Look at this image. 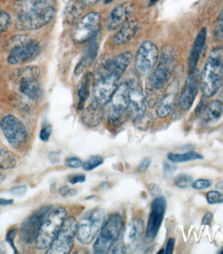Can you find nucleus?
Wrapping results in <instances>:
<instances>
[{
  "label": "nucleus",
  "instance_id": "nucleus-19",
  "mask_svg": "<svg viewBox=\"0 0 223 254\" xmlns=\"http://www.w3.org/2000/svg\"><path fill=\"white\" fill-rule=\"evenodd\" d=\"M135 6L130 1L119 4L111 12L107 20V29L110 31L117 30L129 21L135 11Z\"/></svg>",
  "mask_w": 223,
  "mask_h": 254
},
{
  "label": "nucleus",
  "instance_id": "nucleus-9",
  "mask_svg": "<svg viewBox=\"0 0 223 254\" xmlns=\"http://www.w3.org/2000/svg\"><path fill=\"white\" fill-rule=\"evenodd\" d=\"M109 103H111L108 117L109 124L112 126L120 125L129 109L128 82H123L117 86Z\"/></svg>",
  "mask_w": 223,
  "mask_h": 254
},
{
  "label": "nucleus",
  "instance_id": "nucleus-54",
  "mask_svg": "<svg viewBox=\"0 0 223 254\" xmlns=\"http://www.w3.org/2000/svg\"><path fill=\"white\" fill-rule=\"evenodd\" d=\"M158 254H165V250L164 249H161L160 252H158Z\"/></svg>",
  "mask_w": 223,
  "mask_h": 254
},
{
  "label": "nucleus",
  "instance_id": "nucleus-31",
  "mask_svg": "<svg viewBox=\"0 0 223 254\" xmlns=\"http://www.w3.org/2000/svg\"><path fill=\"white\" fill-rule=\"evenodd\" d=\"M104 162V159L100 156H91L88 160L84 162L82 166L84 170L86 171H90L94 169L98 168V167L102 165Z\"/></svg>",
  "mask_w": 223,
  "mask_h": 254
},
{
  "label": "nucleus",
  "instance_id": "nucleus-8",
  "mask_svg": "<svg viewBox=\"0 0 223 254\" xmlns=\"http://www.w3.org/2000/svg\"><path fill=\"white\" fill-rule=\"evenodd\" d=\"M175 51L170 47L163 48L160 62L151 76V84L153 88L161 90L168 83L172 76L175 63Z\"/></svg>",
  "mask_w": 223,
  "mask_h": 254
},
{
  "label": "nucleus",
  "instance_id": "nucleus-2",
  "mask_svg": "<svg viewBox=\"0 0 223 254\" xmlns=\"http://www.w3.org/2000/svg\"><path fill=\"white\" fill-rule=\"evenodd\" d=\"M223 47L211 52L200 76V86L204 98L215 96L222 86L223 81Z\"/></svg>",
  "mask_w": 223,
  "mask_h": 254
},
{
  "label": "nucleus",
  "instance_id": "nucleus-29",
  "mask_svg": "<svg viewBox=\"0 0 223 254\" xmlns=\"http://www.w3.org/2000/svg\"><path fill=\"white\" fill-rule=\"evenodd\" d=\"M167 158L171 162L183 163L196 160H202L204 156L197 152L190 151L183 154H174L170 152L167 155Z\"/></svg>",
  "mask_w": 223,
  "mask_h": 254
},
{
  "label": "nucleus",
  "instance_id": "nucleus-45",
  "mask_svg": "<svg viewBox=\"0 0 223 254\" xmlns=\"http://www.w3.org/2000/svg\"><path fill=\"white\" fill-rule=\"evenodd\" d=\"M10 192L12 195L16 196H22L24 195L27 191V187L24 185L18 186V187L12 188L10 190Z\"/></svg>",
  "mask_w": 223,
  "mask_h": 254
},
{
  "label": "nucleus",
  "instance_id": "nucleus-32",
  "mask_svg": "<svg viewBox=\"0 0 223 254\" xmlns=\"http://www.w3.org/2000/svg\"><path fill=\"white\" fill-rule=\"evenodd\" d=\"M193 183V177L191 175L185 174V173L179 174L175 179V185L179 189H187V188L191 187Z\"/></svg>",
  "mask_w": 223,
  "mask_h": 254
},
{
  "label": "nucleus",
  "instance_id": "nucleus-17",
  "mask_svg": "<svg viewBox=\"0 0 223 254\" xmlns=\"http://www.w3.org/2000/svg\"><path fill=\"white\" fill-rule=\"evenodd\" d=\"M200 78L197 70L190 72L179 96L178 106L183 111H189L197 98Z\"/></svg>",
  "mask_w": 223,
  "mask_h": 254
},
{
  "label": "nucleus",
  "instance_id": "nucleus-15",
  "mask_svg": "<svg viewBox=\"0 0 223 254\" xmlns=\"http://www.w3.org/2000/svg\"><path fill=\"white\" fill-rule=\"evenodd\" d=\"M166 209L167 199L164 196H159L152 201L146 231V238L148 240L156 238L163 224Z\"/></svg>",
  "mask_w": 223,
  "mask_h": 254
},
{
  "label": "nucleus",
  "instance_id": "nucleus-33",
  "mask_svg": "<svg viewBox=\"0 0 223 254\" xmlns=\"http://www.w3.org/2000/svg\"><path fill=\"white\" fill-rule=\"evenodd\" d=\"M214 36L217 41L223 40V9L218 16V21L214 28Z\"/></svg>",
  "mask_w": 223,
  "mask_h": 254
},
{
  "label": "nucleus",
  "instance_id": "nucleus-13",
  "mask_svg": "<svg viewBox=\"0 0 223 254\" xmlns=\"http://www.w3.org/2000/svg\"><path fill=\"white\" fill-rule=\"evenodd\" d=\"M160 58V51L154 43L144 41L140 45L136 54V69L142 75L150 73L154 69Z\"/></svg>",
  "mask_w": 223,
  "mask_h": 254
},
{
  "label": "nucleus",
  "instance_id": "nucleus-5",
  "mask_svg": "<svg viewBox=\"0 0 223 254\" xmlns=\"http://www.w3.org/2000/svg\"><path fill=\"white\" fill-rule=\"evenodd\" d=\"M106 222V213L101 208H95L84 216L78 223L76 239L83 245H90L98 236Z\"/></svg>",
  "mask_w": 223,
  "mask_h": 254
},
{
  "label": "nucleus",
  "instance_id": "nucleus-30",
  "mask_svg": "<svg viewBox=\"0 0 223 254\" xmlns=\"http://www.w3.org/2000/svg\"><path fill=\"white\" fill-rule=\"evenodd\" d=\"M16 165V158L11 152L0 148V169H10Z\"/></svg>",
  "mask_w": 223,
  "mask_h": 254
},
{
  "label": "nucleus",
  "instance_id": "nucleus-50",
  "mask_svg": "<svg viewBox=\"0 0 223 254\" xmlns=\"http://www.w3.org/2000/svg\"><path fill=\"white\" fill-rule=\"evenodd\" d=\"M13 203V199H3V198H0V206L11 205Z\"/></svg>",
  "mask_w": 223,
  "mask_h": 254
},
{
  "label": "nucleus",
  "instance_id": "nucleus-18",
  "mask_svg": "<svg viewBox=\"0 0 223 254\" xmlns=\"http://www.w3.org/2000/svg\"><path fill=\"white\" fill-rule=\"evenodd\" d=\"M129 84V111L135 119L145 115L146 110V98L139 82L132 80Z\"/></svg>",
  "mask_w": 223,
  "mask_h": 254
},
{
  "label": "nucleus",
  "instance_id": "nucleus-1",
  "mask_svg": "<svg viewBox=\"0 0 223 254\" xmlns=\"http://www.w3.org/2000/svg\"><path fill=\"white\" fill-rule=\"evenodd\" d=\"M133 55L124 52L115 59L103 64L98 73L94 92V102L104 107L110 102L112 96L118 86L119 78L131 64Z\"/></svg>",
  "mask_w": 223,
  "mask_h": 254
},
{
  "label": "nucleus",
  "instance_id": "nucleus-10",
  "mask_svg": "<svg viewBox=\"0 0 223 254\" xmlns=\"http://www.w3.org/2000/svg\"><path fill=\"white\" fill-rule=\"evenodd\" d=\"M12 40L15 46L12 47L7 57L8 63L11 65L24 63L38 53L39 43L28 36H16Z\"/></svg>",
  "mask_w": 223,
  "mask_h": 254
},
{
  "label": "nucleus",
  "instance_id": "nucleus-40",
  "mask_svg": "<svg viewBox=\"0 0 223 254\" xmlns=\"http://www.w3.org/2000/svg\"><path fill=\"white\" fill-rule=\"evenodd\" d=\"M67 181L72 185L83 183L86 181V176L83 174L70 175L67 177Z\"/></svg>",
  "mask_w": 223,
  "mask_h": 254
},
{
  "label": "nucleus",
  "instance_id": "nucleus-55",
  "mask_svg": "<svg viewBox=\"0 0 223 254\" xmlns=\"http://www.w3.org/2000/svg\"><path fill=\"white\" fill-rule=\"evenodd\" d=\"M4 179H5V177L3 176V175H0V184L3 181Z\"/></svg>",
  "mask_w": 223,
  "mask_h": 254
},
{
  "label": "nucleus",
  "instance_id": "nucleus-52",
  "mask_svg": "<svg viewBox=\"0 0 223 254\" xmlns=\"http://www.w3.org/2000/svg\"><path fill=\"white\" fill-rule=\"evenodd\" d=\"M83 1L87 5H94L100 0H83Z\"/></svg>",
  "mask_w": 223,
  "mask_h": 254
},
{
  "label": "nucleus",
  "instance_id": "nucleus-20",
  "mask_svg": "<svg viewBox=\"0 0 223 254\" xmlns=\"http://www.w3.org/2000/svg\"><path fill=\"white\" fill-rule=\"evenodd\" d=\"M103 107L93 100L82 113L81 119L84 125L88 127H98L104 117Z\"/></svg>",
  "mask_w": 223,
  "mask_h": 254
},
{
  "label": "nucleus",
  "instance_id": "nucleus-34",
  "mask_svg": "<svg viewBox=\"0 0 223 254\" xmlns=\"http://www.w3.org/2000/svg\"><path fill=\"white\" fill-rule=\"evenodd\" d=\"M11 18L10 14L3 10H0V34L5 32L11 24Z\"/></svg>",
  "mask_w": 223,
  "mask_h": 254
},
{
  "label": "nucleus",
  "instance_id": "nucleus-44",
  "mask_svg": "<svg viewBox=\"0 0 223 254\" xmlns=\"http://www.w3.org/2000/svg\"><path fill=\"white\" fill-rule=\"evenodd\" d=\"M148 191L150 195L155 197H159L161 193V187L154 183L150 184L148 186Z\"/></svg>",
  "mask_w": 223,
  "mask_h": 254
},
{
  "label": "nucleus",
  "instance_id": "nucleus-56",
  "mask_svg": "<svg viewBox=\"0 0 223 254\" xmlns=\"http://www.w3.org/2000/svg\"><path fill=\"white\" fill-rule=\"evenodd\" d=\"M222 96L223 98V88H222Z\"/></svg>",
  "mask_w": 223,
  "mask_h": 254
},
{
  "label": "nucleus",
  "instance_id": "nucleus-49",
  "mask_svg": "<svg viewBox=\"0 0 223 254\" xmlns=\"http://www.w3.org/2000/svg\"><path fill=\"white\" fill-rule=\"evenodd\" d=\"M50 160L53 164H57L59 162V154L57 152H52L50 155Z\"/></svg>",
  "mask_w": 223,
  "mask_h": 254
},
{
  "label": "nucleus",
  "instance_id": "nucleus-48",
  "mask_svg": "<svg viewBox=\"0 0 223 254\" xmlns=\"http://www.w3.org/2000/svg\"><path fill=\"white\" fill-rule=\"evenodd\" d=\"M213 218H214V215L211 212H206L204 218H202V226H209L212 223Z\"/></svg>",
  "mask_w": 223,
  "mask_h": 254
},
{
  "label": "nucleus",
  "instance_id": "nucleus-41",
  "mask_svg": "<svg viewBox=\"0 0 223 254\" xmlns=\"http://www.w3.org/2000/svg\"><path fill=\"white\" fill-rule=\"evenodd\" d=\"M52 132H53V127L51 126H46L41 130L39 137L43 142L48 141L50 137H51Z\"/></svg>",
  "mask_w": 223,
  "mask_h": 254
},
{
  "label": "nucleus",
  "instance_id": "nucleus-36",
  "mask_svg": "<svg viewBox=\"0 0 223 254\" xmlns=\"http://www.w3.org/2000/svg\"><path fill=\"white\" fill-rule=\"evenodd\" d=\"M208 203L214 204L223 202V194L218 191H210L206 195Z\"/></svg>",
  "mask_w": 223,
  "mask_h": 254
},
{
  "label": "nucleus",
  "instance_id": "nucleus-42",
  "mask_svg": "<svg viewBox=\"0 0 223 254\" xmlns=\"http://www.w3.org/2000/svg\"><path fill=\"white\" fill-rule=\"evenodd\" d=\"M59 193L63 197H67L76 195L78 191L76 189H70L67 186H64L59 189Z\"/></svg>",
  "mask_w": 223,
  "mask_h": 254
},
{
  "label": "nucleus",
  "instance_id": "nucleus-14",
  "mask_svg": "<svg viewBox=\"0 0 223 254\" xmlns=\"http://www.w3.org/2000/svg\"><path fill=\"white\" fill-rule=\"evenodd\" d=\"M51 208V205L41 206L24 220L20 227V237L25 243L36 241L41 222Z\"/></svg>",
  "mask_w": 223,
  "mask_h": 254
},
{
  "label": "nucleus",
  "instance_id": "nucleus-38",
  "mask_svg": "<svg viewBox=\"0 0 223 254\" xmlns=\"http://www.w3.org/2000/svg\"><path fill=\"white\" fill-rule=\"evenodd\" d=\"M212 185V182L208 179H199L192 184V187L193 189L200 190H204L208 189Z\"/></svg>",
  "mask_w": 223,
  "mask_h": 254
},
{
  "label": "nucleus",
  "instance_id": "nucleus-58",
  "mask_svg": "<svg viewBox=\"0 0 223 254\" xmlns=\"http://www.w3.org/2000/svg\"><path fill=\"white\" fill-rule=\"evenodd\" d=\"M16 1H23V0H16Z\"/></svg>",
  "mask_w": 223,
  "mask_h": 254
},
{
  "label": "nucleus",
  "instance_id": "nucleus-6",
  "mask_svg": "<svg viewBox=\"0 0 223 254\" xmlns=\"http://www.w3.org/2000/svg\"><path fill=\"white\" fill-rule=\"evenodd\" d=\"M123 226L122 217L119 214L111 216L105 222L95 241L94 253L105 254L111 251L120 236Z\"/></svg>",
  "mask_w": 223,
  "mask_h": 254
},
{
  "label": "nucleus",
  "instance_id": "nucleus-24",
  "mask_svg": "<svg viewBox=\"0 0 223 254\" xmlns=\"http://www.w3.org/2000/svg\"><path fill=\"white\" fill-rule=\"evenodd\" d=\"M223 112V103L220 100H213L207 105H204L200 116L206 123H209L220 119Z\"/></svg>",
  "mask_w": 223,
  "mask_h": 254
},
{
  "label": "nucleus",
  "instance_id": "nucleus-12",
  "mask_svg": "<svg viewBox=\"0 0 223 254\" xmlns=\"http://www.w3.org/2000/svg\"><path fill=\"white\" fill-rule=\"evenodd\" d=\"M100 24V14L96 12L87 14L74 27L72 34L73 41L78 44H83L92 40L98 34Z\"/></svg>",
  "mask_w": 223,
  "mask_h": 254
},
{
  "label": "nucleus",
  "instance_id": "nucleus-37",
  "mask_svg": "<svg viewBox=\"0 0 223 254\" xmlns=\"http://www.w3.org/2000/svg\"><path fill=\"white\" fill-rule=\"evenodd\" d=\"M17 229H11L9 231H8L7 235H6L5 241L9 243L10 246H11L12 250L14 251V254H18L17 249H16L15 245H14V239H15L16 235L17 234Z\"/></svg>",
  "mask_w": 223,
  "mask_h": 254
},
{
  "label": "nucleus",
  "instance_id": "nucleus-16",
  "mask_svg": "<svg viewBox=\"0 0 223 254\" xmlns=\"http://www.w3.org/2000/svg\"><path fill=\"white\" fill-rule=\"evenodd\" d=\"M144 233V222L141 219L132 220L124 231L121 245L125 252L136 251L142 243Z\"/></svg>",
  "mask_w": 223,
  "mask_h": 254
},
{
  "label": "nucleus",
  "instance_id": "nucleus-28",
  "mask_svg": "<svg viewBox=\"0 0 223 254\" xmlns=\"http://www.w3.org/2000/svg\"><path fill=\"white\" fill-rule=\"evenodd\" d=\"M176 96L175 94H168L163 97L156 109V114L161 119H165L170 115L174 107Z\"/></svg>",
  "mask_w": 223,
  "mask_h": 254
},
{
  "label": "nucleus",
  "instance_id": "nucleus-11",
  "mask_svg": "<svg viewBox=\"0 0 223 254\" xmlns=\"http://www.w3.org/2000/svg\"><path fill=\"white\" fill-rule=\"evenodd\" d=\"M0 127L11 145L19 147L26 143L28 137V131L18 118L11 115L5 116L0 122Z\"/></svg>",
  "mask_w": 223,
  "mask_h": 254
},
{
  "label": "nucleus",
  "instance_id": "nucleus-27",
  "mask_svg": "<svg viewBox=\"0 0 223 254\" xmlns=\"http://www.w3.org/2000/svg\"><path fill=\"white\" fill-rule=\"evenodd\" d=\"M93 76L90 73H88L82 78L80 82L78 89V109L82 110L84 104L90 96V86L92 83Z\"/></svg>",
  "mask_w": 223,
  "mask_h": 254
},
{
  "label": "nucleus",
  "instance_id": "nucleus-23",
  "mask_svg": "<svg viewBox=\"0 0 223 254\" xmlns=\"http://www.w3.org/2000/svg\"><path fill=\"white\" fill-rule=\"evenodd\" d=\"M19 91L30 100H38L41 96V89L37 78H20Z\"/></svg>",
  "mask_w": 223,
  "mask_h": 254
},
{
  "label": "nucleus",
  "instance_id": "nucleus-4",
  "mask_svg": "<svg viewBox=\"0 0 223 254\" xmlns=\"http://www.w3.org/2000/svg\"><path fill=\"white\" fill-rule=\"evenodd\" d=\"M65 208H52L43 218L39 227L36 239V245L39 250L49 249L58 234L63 223L67 219Z\"/></svg>",
  "mask_w": 223,
  "mask_h": 254
},
{
  "label": "nucleus",
  "instance_id": "nucleus-46",
  "mask_svg": "<svg viewBox=\"0 0 223 254\" xmlns=\"http://www.w3.org/2000/svg\"><path fill=\"white\" fill-rule=\"evenodd\" d=\"M176 167L174 166L168 162H163V171L167 175L172 174L175 170H176Z\"/></svg>",
  "mask_w": 223,
  "mask_h": 254
},
{
  "label": "nucleus",
  "instance_id": "nucleus-43",
  "mask_svg": "<svg viewBox=\"0 0 223 254\" xmlns=\"http://www.w3.org/2000/svg\"><path fill=\"white\" fill-rule=\"evenodd\" d=\"M152 164V160L150 158H144L143 160L140 162L139 165L137 167L138 172L144 173L148 170L149 167Z\"/></svg>",
  "mask_w": 223,
  "mask_h": 254
},
{
  "label": "nucleus",
  "instance_id": "nucleus-39",
  "mask_svg": "<svg viewBox=\"0 0 223 254\" xmlns=\"http://www.w3.org/2000/svg\"><path fill=\"white\" fill-rule=\"evenodd\" d=\"M65 164L68 167L72 169H78L82 166V160L76 157H71L67 158L65 161Z\"/></svg>",
  "mask_w": 223,
  "mask_h": 254
},
{
  "label": "nucleus",
  "instance_id": "nucleus-51",
  "mask_svg": "<svg viewBox=\"0 0 223 254\" xmlns=\"http://www.w3.org/2000/svg\"><path fill=\"white\" fill-rule=\"evenodd\" d=\"M215 187H216L217 190H219L223 191V180L217 183Z\"/></svg>",
  "mask_w": 223,
  "mask_h": 254
},
{
  "label": "nucleus",
  "instance_id": "nucleus-7",
  "mask_svg": "<svg viewBox=\"0 0 223 254\" xmlns=\"http://www.w3.org/2000/svg\"><path fill=\"white\" fill-rule=\"evenodd\" d=\"M78 223L73 217L66 219L58 234L46 252L47 254H68L73 249Z\"/></svg>",
  "mask_w": 223,
  "mask_h": 254
},
{
  "label": "nucleus",
  "instance_id": "nucleus-3",
  "mask_svg": "<svg viewBox=\"0 0 223 254\" xmlns=\"http://www.w3.org/2000/svg\"><path fill=\"white\" fill-rule=\"evenodd\" d=\"M55 14L52 0H33L18 16L16 26L22 31L37 30L48 24Z\"/></svg>",
  "mask_w": 223,
  "mask_h": 254
},
{
  "label": "nucleus",
  "instance_id": "nucleus-26",
  "mask_svg": "<svg viewBox=\"0 0 223 254\" xmlns=\"http://www.w3.org/2000/svg\"><path fill=\"white\" fill-rule=\"evenodd\" d=\"M98 44L96 41H93L88 47L85 55L82 58L80 63L76 66L74 69V74L76 76L80 75L83 73L84 69L88 65L92 64L96 59L97 53H98Z\"/></svg>",
  "mask_w": 223,
  "mask_h": 254
},
{
  "label": "nucleus",
  "instance_id": "nucleus-22",
  "mask_svg": "<svg viewBox=\"0 0 223 254\" xmlns=\"http://www.w3.org/2000/svg\"><path fill=\"white\" fill-rule=\"evenodd\" d=\"M139 28L140 24L137 20L126 22L113 36V42L116 45L125 44L135 37Z\"/></svg>",
  "mask_w": 223,
  "mask_h": 254
},
{
  "label": "nucleus",
  "instance_id": "nucleus-21",
  "mask_svg": "<svg viewBox=\"0 0 223 254\" xmlns=\"http://www.w3.org/2000/svg\"><path fill=\"white\" fill-rule=\"evenodd\" d=\"M206 38H207V30L204 28L201 29L198 33L190 52L189 63H188L190 72L197 69L198 62L205 47Z\"/></svg>",
  "mask_w": 223,
  "mask_h": 254
},
{
  "label": "nucleus",
  "instance_id": "nucleus-35",
  "mask_svg": "<svg viewBox=\"0 0 223 254\" xmlns=\"http://www.w3.org/2000/svg\"><path fill=\"white\" fill-rule=\"evenodd\" d=\"M152 123V119L150 117H148V116H146L145 115L135 120L136 127L141 130L148 129Z\"/></svg>",
  "mask_w": 223,
  "mask_h": 254
},
{
  "label": "nucleus",
  "instance_id": "nucleus-53",
  "mask_svg": "<svg viewBox=\"0 0 223 254\" xmlns=\"http://www.w3.org/2000/svg\"><path fill=\"white\" fill-rule=\"evenodd\" d=\"M6 253V249L4 244L2 242H0V254Z\"/></svg>",
  "mask_w": 223,
  "mask_h": 254
},
{
  "label": "nucleus",
  "instance_id": "nucleus-57",
  "mask_svg": "<svg viewBox=\"0 0 223 254\" xmlns=\"http://www.w3.org/2000/svg\"><path fill=\"white\" fill-rule=\"evenodd\" d=\"M220 254H223V249L222 250V251H221L220 252Z\"/></svg>",
  "mask_w": 223,
  "mask_h": 254
},
{
  "label": "nucleus",
  "instance_id": "nucleus-25",
  "mask_svg": "<svg viewBox=\"0 0 223 254\" xmlns=\"http://www.w3.org/2000/svg\"><path fill=\"white\" fill-rule=\"evenodd\" d=\"M85 5L83 0H71L68 3L65 11V18L67 23H74L80 18Z\"/></svg>",
  "mask_w": 223,
  "mask_h": 254
},
{
  "label": "nucleus",
  "instance_id": "nucleus-47",
  "mask_svg": "<svg viewBox=\"0 0 223 254\" xmlns=\"http://www.w3.org/2000/svg\"><path fill=\"white\" fill-rule=\"evenodd\" d=\"M175 239L173 238L169 239L167 243L166 250H165V254H173V249H174Z\"/></svg>",
  "mask_w": 223,
  "mask_h": 254
}]
</instances>
